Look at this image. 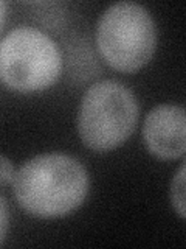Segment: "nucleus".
Wrapping results in <instances>:
<instances>
[{"instance_id":"nucleus-1","label":"nucleus","mask_w":186,"mask_h":249,"mask_svg":"<svg viewBox=\"0 0 186 249\" xmlns=\"http://www.w3.org/2000/svg\"><path fill=\"white\" fill-rule=\"evenodd\" d=\"M13 192L17 204L37 218H59L75 212L89 195L90 178L68 154L45 153L16 171Z\"/></svg>"},{"instance_id":"nucleus-2","label":"nucleus","mask_w":186,"mask_h":249,"mask_svg":"<svg viewBox=\"0 0 186 249\" xmlns=\"http://www.w3.org/2000/svg\"><path fill=\"white\" fill-rule=\"evenodd\" d=\"M140 117L135 93L116 80H103L85 90L78 131L82 143L96 153H107L132 136Z\"/></svg>"},{"instance_id":"nucleus-3","label":"nucleus","mask_w":186,"mask_h":249,"mask_svg":"<svg viewBox=\"0 0 186 249\" xmlns=\"http://www.w3.org/2000/svg\"><path fill=\"white\" fill-rule=\"evenodd\" d=\"M98 52L108 66L124 73L137 72L157 49V28L151 13L135 2H116L96 25Z\"/></svg>"},{"instance_id":"nucleus-4","label":"nucleus","mask_w":186,"mask_h":249,"mask_svg":"<svg viewBox=\"0 0 186 249\" xmlns=\"http://www.w3.org/2000/svg\"><path fill=\"white\" fill-rule=\"evenodd\" d=\"M61 69L58 44L34 27H17L0 41V81L16 92L48 89L58 81Z\"/></svg>"},{"instance_id":"nucleus-5","label":"nucleus","mask_w":186,"mask_h":249,"mask_svg":"<svg viewBox=\"0 0 186 249\" xmlns=\"http://www.w3.org/2000/svg\"><path fill=\"white\" fill-rule=\"evenodd\" d=\"M146 148L158 159L172 160L186 150L185 107L178 105H158L147 114L143 124Z\"/></svg>"},{"instance_id":"nucleus-6","label":"nucleus","mask_w":186,"mask_h":249,"mask_svg":"<svg viewBox=\"0 0 186 249\" xmlns=\"http://www.w3.org/2000/svg\"><path fill=\"white\" fill-rule=\"evenodd\" d=\"M170 201H172V206L178 216L185 220V163L180 165L170 182Z\"/></svg>"},{"instance_id":"nucleus-7","label":"nucleus","mask_w":186,"mask_h":249,"mask_svg":"<svg viewBox=\"0 0 186 249\" xmlns=\"http://www.w3.org/2000/svg\"><path fill=\"white\" fill-rule=\"evenodd\" d=\"M16 175V170L13 162L6 158V156L0 154V187H5L13 182Z\"/></svg>"},{"instance_id":"nucleus-8","label":"nucleus","mask_w":186,"mask_h":249,"mask_svg":"<svg viewBox=\"0 0 186 249\" xmlns=\"http://www.w3.org/2000/svg\"><path fill=\"white\" fill-rule=\"evenodd\" d=\"M8 226H10V209H8L6 199L0 195V245L6 237Z\"/></svg>"},{"instance_id":"nucleus-9","label":"nucleus","mask_w":186,"mask_h":249,"mask_svg":"<svg viewBox=\"0 0 186 249\" xmlns=\"http://www.w3.org/2000/svg\"><path fill=\"white\" fill-rule=\"evenodd\" d=\"M6 2L3 0H0V31L3 28V23H5V19H6Z\"/></svg>"}]
</instances>
